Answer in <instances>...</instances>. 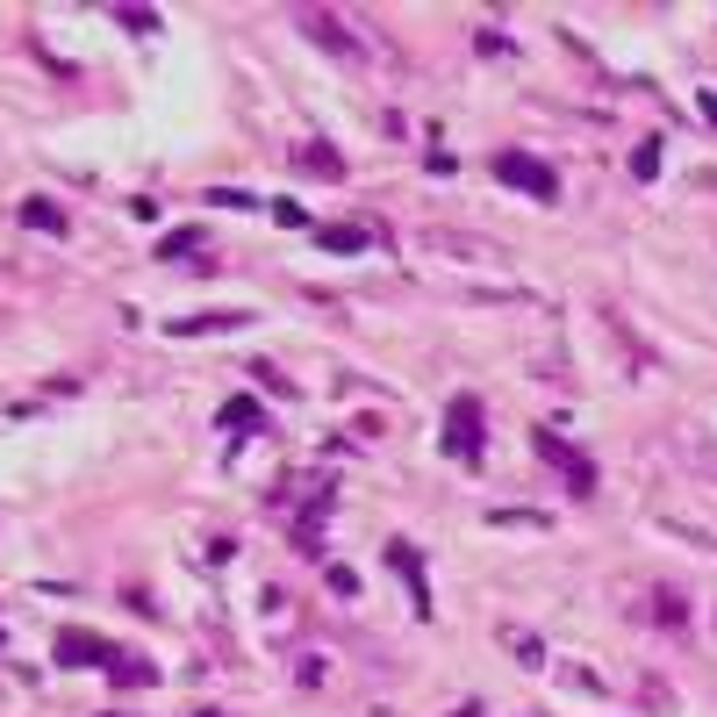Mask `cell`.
<instances>
[{"label": "cell", "mask_w": 717, "mask_h": 717, "mask_svg": "<svg viewBox=\"0 0 717 717\" xmlns=\"http://www.w3.org/2000/svg\"><path fill=\"white\" fill-rule=\"evenodd\" d=\"M388 560H395V574H402V582H409V588H417V610H431V603H423V560H417V553H409V545H402V539H395V545H388Z\"/></svg>", "instance_id": "9"}, {"label": "cell", "mask_w": 717, "mask_h": 717, "mask_svg": "<svg viewBox=\"0 0 717 717\" xmlns=\"http://www.w3.org/2000/svg\"><path fill=\"white\" fill-rule=\"evenodd\" d=\"M301 29H309V37H316V43H324V51H345V58H352V51H359V43H352V37H345V29H338V22H330V14H324V8H309V14H301Z\"/></svg>", "instance_id": "6"}, {"label": "cell", "mask_w": 717, "mask_h": 717, "mask_svg": "<svg viewBox=\"0 0 717 717\" xmlns=\"http://www.w3.org/2000/svg\"><path fill=\"white\" fill-rule=\"evenodd\" d=\"M58 667H115V646L94 632H58Z\"/></svg>", "instance_id": "4"}, {"label": "cell", "mask_w": 717, "mask_h": 717, "mask_svg": "<svg viewBox=\"0 0 717 717\" xmlns=\"http://www.w3.org/2000/svg\"><path fill=\"white\" fill-rule=\"evenodd\" d=\"M445 452H452V460H474V452H481V402H474V395H452V409H445Z\"/></svg>", "instance_id": "3"}, {"label": "cell", "mask_w": 717, "mask_h": 717, "mask_svg": "<svg viewBox=\"0 0 717 717\" xmlns=\"http://www.w3.org/2000/svg\"><path fill=\"white\" fill-rule=\"evenodd\" d=\"M194 717H223V710H194Z\"/></svg>", "instance_id": "16"}, {"label": "cell", "mask_w": 717, "mask_h": 717, "mask_svg": "<svg viewBox=\"0 0 717 717\" xmlns=\"http://www.w3.org/2000/svg\"><path fill=\"white\" fill-rule=\"evenodd\" d=\"M531 452H539L545 467H560V481H567L574 495H596V467H588V452H574L560 431H531Z\"/></svg>", "instance_id": "1"}, {"label": "cell", "mask_w": 717, "mask_h": 717, "mask_svg": "<svg viewBox=\"0 0 717 717\" xmlns=\"http://www.w3.org/2000/svg\"><path fill=\"white\" fill-rule=\"evenodd\" d=\"M324 244H330V252H359V244H366V223H338V231H324Z\"/></svg>", "instance_id": "11"}, {"label": "cell", "mask_w": 717, "mask_h": 717, "mask_svg": "<svg viewBox=\"0 0 717 717\" xmlns=\"http://www.w3.org/2000/svg\"><path fill=\"white\" fill-rule=\"evenodd\" d=\"M223 431H258V402H252V395L223 402Z\"/></svg>", "instance_id": "10"}, {"label": "cell", "mask_w": 717, "mask_h": 717, "mask_svg": "<svg viewBox=\"0 0 717 717\" xmlns=\"http://www.w3.org/2000/svg\"><path fill=\"white\" fill-rule=\"evenodd\" d=\"M109 675L122 682V689H151V682H158V667H151V660H136V653H115V667H109Z\"/></svg>", "instance_id": "8"}, {"label": "cell", "mask_w": 717, "mask_h": 717, "mask_svg": "<svg viewBox=\"0 0 717 717\" xmlns=\"http://www.w3.org/2000/svg\"><path fill=\"white\" fill-rule=\"evenodd\" d=\"M632 173H638V180H653V173H660V151H653V144H646V151H632Z\"/></svg>", "instance_id": "15"}, {"label": "cell", "mask_w": 717, "mask_h": 717, "mask_svg": "<svg viewBox=\"0 0 717 717\" xmlns=\"http://www.w3.org/2000/svg\"><path fill=\"white\" fill-rule=\"evenodd\" d=\"M495 180H510V187L539 194V202H553V194H560L553 165H545V158H524V151H495Z\"/></svg>", "instance_id": "2"}, {"label": "cell", "mask_w": 717, "mask_h": 717, "mask_svg": "<svg viewBox=\"0 0 717 717\" xmlns=\"http://www.w3.org/2000/svg\"><path fill=\"white\" fill-rule=\"evenodd\" d=\"M502 646H510L524 667H539V660H545V646H539V638H524V632H502Z\"/></svg>", "instance_id": "12"}, {"label": "cell", "mask_w": 717, "mask_h": 717, "mask_svg": "<svg viewBox=\"0 0 717 717\" xmlns=\"http://www.w3.org/2000/svg\"><path fill=\"white\" fill-rule=\"evenodd\" d=\"M194 244H202V231H173V237H165V244H158V258H187V252H194Z\"/></svg>", "instance_id": "13"}, {"label": "cell", "mask_w": 717, "mask_h": 717, "mask_svg": "<svg viewBox=\"0 0 717 717\" xmlns=\"http://www.w3.org/2000/svg\"><path fill=\"white\" fill-rule=\"evenodd\" d=\"M295 165H301V173H316V180H345V158H338L330 144H301Z\"/></svg>", "instance_id": "7"}, {"label": "cell", "mask_w": 717, "mask_h": 717, "mask_svg": "<svg viewBox=\"0 0 717 717\" xmlns=\"http://www.w3.org/2000/svg\"><path fill=\"white\" fill-rule=\"evenodd\" d=\"M115 22H122V29H136V37H151V29H158V14H151V8H122Z\"/></svg>", "instance_id": "14"}, {"label": "cell", "mask_w": 717, "mask_h": 717, "mask_svg": "<svg viewBox=\"0 0 717 717\" xmlns=\"http://www.w3.org/2000/svg\"><path fill=\"white\" fill-rule=\"evenodd\" d=\"M14 216H22V231H37V237H65V208L43 202V194H37V202H22Z\"/></svg>", "instance_id": "5"}]
</instances>
